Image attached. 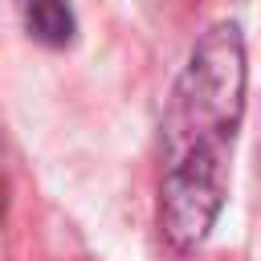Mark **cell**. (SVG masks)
<instances>
[{
  "label": "cell",
  "instance_id": "cell-1",
  "mask_svg": "<svg viewBox=\"0 0 261 261\" xmlns=\"http://www.w3.org/2000/svg\"><path fill=\"white\" fill-rule=\"evenodd\" d=\"M249 57L237 20L208 24L163 110L159 126V232L171 253H196L228 200V171L245 122Z\"/></svg>",
  "mask_w": 261,
  "mask_h": 261
},
{
  "label": "cell",
  "instance_id": "cell-2",
  "mask_svg": "<svg viewBox=\"0 0 261 261\" xmlns=\"http://www.w3.org/2000/svg\"><path fill=\"white\" fill-rule=\"evenodd\" d=\"M16 8H20V20H24L29 37L41 41L45 49H65V45H73L77 20H73L69 0H16Z\"/></svg>",
  "mask_w": 261,
  "mask_h": 261
}]
</instances>
